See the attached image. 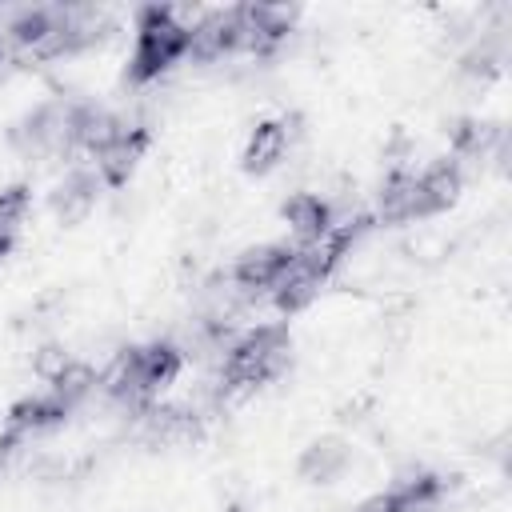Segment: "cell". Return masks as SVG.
I'll list each match as a JSON object with an SVG mask.
<instances>
[{
    "label": "cell",
    "mask_w": 512,
    "mask_h": 512,
    "mask_svg": "<svg viewBox=\"0 0 512 512\" xmlns=\"http://www.w3.org/2000/svg\"><path fill=\"white\" fill-rule=\"evenodd\" d=\"M284 220L292 228V236L308 248V244H320L328 232H332V208L328 200H320L316 192H296L292 200H284Z\"/></svg>",
    "instance_id": "4fadbf2b"
},
{
    "label": "cell",
    "mask_w": 512,
    "mask_h": 512,
    "mask_svg": "<svg viewBox=\"0 0 512 512\" xmlns=\"http://www.w3.org/2000/svg\"><path fill=\"white\" fill-rule=\"evenodd\" d=\"M460 188H464V176H460L456 160H440V164L424 168L416 176V184H412V220L452 208L460 200Z\"/></svg>",
    "instance_id": "52a82bcc"
},
{
    "label": "cell",
    "mask_w": 512,
    "mask_h": 512,
    "mask_svg": "<svg viewBox=\"0 0 512 512\" xmlns=\"http://www.w3.org/2000/svg\"><path fill=\"white\" fill-rule=\"evenodd\" d=\"M8 252H12V236L0 232V256H8Z\"/></svg>",
    "instance_id": "cb8c5ba5"
},
{
    "label": "cell",
    "mask_w": 512,
    "mask_h": 512,
    "mask_svg": "<svg viewBox=\"0 0 512 512\" xmlns=\"http://www.w3.org/2000/svg\"><path fill=\"white\" fill-rule=\"evenodd\" d=\"M28 204H32V196H28L24 184L0 188V232H4V236H16L20 220L28 216Z\"/></svg>",
    "instance_id": "ffe728a7"
},
{
    "label": "cell",
    "mask_w": 512,
    "mask_h": 512,
    "mask_svg": "<svg viewBox=\"0 0 512 512\" xmlns=\"http://www.w3.org/2000/svg\"><path fill=\"white\" fill-rule=\"evenodd\" d=\"M68 412H72V404L48 388V392H40V396H24L20 404H12V408H8V428L20 432V436H28V432H40V428L60 424Z\"/></svg>",
    "instance_id": "9a60e30c"
},
{
    "label": "cell",
    "mask_w": 512,
    "mask_h": 512,
    "mask_svg": "<svg viewBox=\"0 0 512 512\" xmlns=\"http://www.w3.org/2000/svg\"><path fill=\"white\" fill-rule=\"evenodd\" d=\"M288 152V124L284 120H260L252 132H248V144L240 152V164L244 172H272Z\"/></svg>",
    "instance_id": "5bb4252c"
},
{
    "label": "cell",
    "mask_w": 512,
    "mask_h": 512,
    "mask_svg": "<svg viewBox=\"0 0 512 512\" xmlns=\"http://www.w3.org/2000/svg\"><path fill=\"white\" fill-rule=\"evenodd\" d=\"M144 148H148V132H144V128H120V132L96 152V172H100V180L112 184V188L128 184V176L136 172Z\"/></svg>",
    "instance_id": "9c48e42d"
},
{
    "label": "cell",
    "mask_w": 512,
    "mask_h": 512,
    "mask_svg": "<svg viewBox=\"0 0 512 512\" xmlns=\"http://www.w3.org/2000/svg\"><path fill=\"white\" fill-rule=\"evenodd\" d=\"M0 68H4V40H0Z\"/></svg>",
    "instance_id": "d4e9b609"
},
{
    "label": "cell",
    "mask_w": 512,
    "mask_h": 512,
    "mask_svg": "<svg viewBox=\"0 0 512 512\" xmlns=\"http://www.w3.org/2000/svg\"><path fill=\"white\" fill-rule=\"evenodd\" d=\"M240 20H244V44L252 52H272L292 32L296 8H288V4H244Z\"/></svg>",
    "instance_id": "30bf717a"
},
{
    "label": "cell",
    "mask_w": 512,
    "mask_h": 512,
    "mask_svg": "<svg viewBox=\"0 0 512 512\" xmlns=\"http://www.w3.org/2000/svg\"><path fill=\"white\" fill-rule=\"evenodd\" d=\"M148 436L160 440V444L192 440V436H196V416L184 412V408H160V412H148Z\"/></svg>",
    "instance_id": "d6986e66"
},
{
    "label": "cell",
    "mask_w": 512,
    "mask_h": 512,
    "mask_svg": "<svg viewBox=\"0 0 512 512\" xmlns=\"http://www.w3.org/2000/svg\"><path fill=\"white\" fill-rule=\"evenodd\" d=\"M116 132H120V124L108 108H96V104H72L68 108V144L100 152Z\"/></svg>",
    "instance_id": "2e32d148"
},
{
    "label": "cell",
    "mask_w": 512,
    "mask_h": 512,
    "mask_svg": "<svg viewBox=\"0 0 512 512\" xmlns=\"http://www.w3.org/2000/svg\"><path fill=\"white\" fill-rule=\"evenodd\" d=\"M348 464H352V448L340 436H320L300 452L296 472L304 484H332L348 472Z\"/></svg>",
    "instance_id": "8fae6325"
},
{
    "label": "cell",
    "mask_w": 512,
    "mask_h": 512,
    "mask_svg": "<svg viewBox=\"0 0 512 512\" xmlns=\"http://www.w3.org/2000/svg\"><path fill=\"white\" fill-rule=\"evenodd\" d=\"M188 24L176 16V8L148 4L136 12V44L128 56V84H152L160 80L180 56H188Z\"/></svg>",
    "instance_id": "7a4b0ae2"
},
{
    "label": "cell",
    "mask_w": 512,
    "mask_h": 512,
    "mask_svg": "<svg viewBox=\"0 0 512 512\" xmlns=\"http://www.w3.org/2000/svg\"><path fill=\"white\" fill-rule=\"evenodd\" d=\"M292 256H296V248H288V244H256L232 264V280L244 292H268L280 284Z\"/></svg>",
    "instance_id": "8992f818"
},
{
    "label": "cell",
    "mask_w": 512,
    "mask_h": 512,
    "mask_svg": "<svg viewBox=\"0 0 512 512\" xmlns=\"http://www.w3.org/2000/svg\"><path fill=\"white\" fill-rule=\"evenodd\" d=\"M96 196H100V176L96 172H84V168H72L52 188V212H56L60 224H80L96 208Z\"/></svg>",
    "instance_id": "7c38bea8"
},
{
    "label": "cell",
    "mask_w": 512,
    "mask_h": 512,
    "mask_svg": "<svg viewBox=\"0 0 512 512\" xmlns=\"http://www.w3.org/2000/svg\"><path fill=\"white\" fill-rule=\"evenodd\" d=\"M68 364H72V356H68L60 344H48V348H40V356H36V364H32V368H36V376H40L44 384H52Z\"/></svg>",
    "instance_id": "7402d4cb"
},
{
    "label": "cell",
    "mask_w": 512,
    "mask_h": 512,
    "mask_svg": "<svg viewBox=\"0 0 512 512\" xmlns=\"http://www.w3.org/2000/svg\"><path fill=\"white\" fill-rule=\"evenodd\" d=\"M188 32H192L188 52H192L196 60H220L224 52H232V48L244 44V20H240V8L208 12V16H200Z\"/></svg>",
    "instance_id": "5b68a950"
},
{
    "label": "cell",
    "mask_w": 512,
    "mask_h": 512,
    "mask_svg": "<svg viewBox=\"0 0 512 512\" xmlns=\"http://www.w3.org/2000/svg\"><path fill=\"white\" fill-rule=\"evenodd\" d=\"M412 184H416V172H404V168H396L384 180V188H380V216L388 224L412 220Z\"/></svg>",
    "instance_id": "ac0fdd59"
},
{
    "label": "cell",
    "mask_w": 512,
    "mask_h": 512,
    "mask_svg": "<svg viewBox=\"0 0 512 512\" xmlns=\"http://www.w3.org/2000/svg\"><path fill=\"white\" fill-rule=\"evenodd\" d=\"M180 368H184V356L172 344L128 348V352H120L112 360V368L104 376V388L116 400H152V396H160V392H168L176 384Z\"/></svg>",
    "instance_id": "3957f363"
},
{
    "label": "cell",
    "mask_w": 512,
    "mask_h": 512,
    "mask_svg": "<svg viewBox=\"0 0 512 512\" xmlns=\"http://www.w3.org/2000/svg\"><path fill=\"white\" fill-rule=\"evenodd\" d=\"M496 136H500V128H492V124H484V120H464V124L456 128V148L480 156V152H488V144H492Z\"/></svg>",
    "instance_id": "44dd1931"
},
{
    "label": "cell",
    "mask_w": 512,
    "mask_h": 512,
    "mask_svg": "<svg viewBox=\"0 0 512 512\" xmlns=\"http://www.w3.org/2000/svg\"><path fill=\"white\" fill-rule=\"evenodd\" d=\"M352 512H404V508H400L396 488H388V492H372V496H364Z\"/></svg>",
    "instance_id": "603a6c76"
},
{
    "label": "cell",
    "mask_w": 512,
    "mask_h": 512,
    "mask_svg": "<svg viewBox=\"0 0 512 512\" xmlns=\"http://www.w3.org/2000/svg\"><path fill=\"white\" fill-rule=\"evenodd\" d=\"M68 108L72 104H40L12 128V144L20 152H52L68 144Z\"/></svg>",
    "instance_id": "ba28073f"
},
{
    "label": "cell",
    "mask_w": 512,
    "mask_h": 512,
    "mask_svg": "<svg viewBox=\"0 0 512 512\" xmlns=\"http://www.w3.org/2000/svg\"><path fill=\"white\" fill-rule=\"evenodd\" d=\"M364 224H368L364 216H360V220H348V224H332V232H328L320 244L296 248L288 272H284L280 284L272 288V300H276V308H280L284 316H292V312H300V308H308V304L316 300V292L324 288V280L336 272V264L348 256V248L360 240Z\"/></svg>",
    "instance_id": "6da1fadb"
},
{
    "label": "cell",
    "mask_w": 512,
    "mask_h": 512,
    "mask_svg": "<svg viewBox=\"0 0 512 512\" xmlns=\"http://www.w3.org/2000/svg\"><path fill=\"white\" fill-rule=\"evenodd\" d=\"M56 28H60V12H52V8H24V12L12 16L8 36H12L20 48H36V52H44V48L52 44Z\"/></svg>",
    "instance_id": "e0dca14e"
},
{
    "label": "cell",
    "mask_w": 512,
    "mask_h": 512,
    "mask_svg": "<svg viewBox=\"0 0 512 512\" xmlns=\"http://www.w3.org/2000/svg\"><path fill=\"white\" fill-rule=\"evenodd\" d=\"M284 360H288V328L256 324L228 348V356L220 364V380H224V388H260L264 380H272L280 372Z\"/></svg>",
    "instance_id": "277c9868"
}]
</instances>
